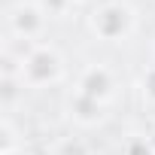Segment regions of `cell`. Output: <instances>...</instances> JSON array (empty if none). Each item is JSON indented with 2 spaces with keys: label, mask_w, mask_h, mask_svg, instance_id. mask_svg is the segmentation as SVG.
Listing matches in <instances>:
<instances>
[{
  "label": "cell",
  "mask_w": 155,
  "mask_h": 155,
  "mask_svg": "<svg viewBox=\"0 0 155 155\" xmlns=\"http://www.w3.org/2000/svg\"><path fill=\"white\" fill-rule=\"evenodd\" d=\"M73 91H79V94H85V97L110 107L116 101V94H119V76L113 73V67H107L101 61L85 64L79 70V76H76V88Z\"/></svg>",
  "instance_id": "277c9868"
},
{
  "label": "cell",
  "mask_w": 155,
  "mask_h": 155,
  "mask_svg": "<svg viewBox=\"0 0 155 155\" xmlns=\"http://www.w3.org/2000/svg\"><path fill=\"white\" fill-rule=\"evenodd\" d=\"M119 155H155V140L146 137V134H131L122 143V152Z\"/></svg>",
  "instance_id": "ba28073f"
},
{
  "label": "cell",
  "mask_w": 155,
  "mask_h": 155,
  "mask_svg": "<svg viewBox=\"0 0 155 155\" xmlns=\"http://www.w3.org/2000/svg\"><path fill=\"white\" fill-rule=\"evenodd\" d=\"M0 155H34L28 146H15V149H6V152H0Z\"/></svg>",
  "instance_id": "7c38bea8"
},
{
  "label": "cell",
  "mask_w": 155,
  "mask_h": 155,
  "mask_svg": "<svg viewBox=\"0 0 155 155\" xmlns=\"http://www.w3.org/2000/svg\"><path fill=\"white\" fill-rule=\"evenodd\" d=\"M67 116L79 128H97L107 119V107L97 104V101H91V97H85V94H79V91H73L67 97Z\"/></svg>",
  "instance_id": "5b68a950"
},
{
  "label": "cell",
  "mask_w": 155,
  "mask_h": 155,
  "mask_svg": "<svg viewBox=\"0 0 155 155\" xmlns=\"http://www.w3.org/2000/svg\"><path fill=\"white\" fill-rule=\"evenodd\" d=\"M88 31L110 46L128 43L137 31V9L128 0H101L88 12Z\"/></svg>",
  "instance_id": "6da1fadb"
},
{
  "label": "cell",
  "mask_w": 155,
  "mask_h": 155,
  "mask_svg": "<svg viewBox=\"0 0 155 155\" xmlns=\"http://www.w3.org/2000/svg\"><path fill=\"white\" fill-rule=\"evenodd\" d=\"M140 94H143V101L149 107H155V64L146 67L143 76H140Z\"/></svg>",
  "instance_id": "8fae6325"
},
{
  "label": "cell",
  "mask_w": 155,
  "mask_h": 155,
  "mask_svg": "<svg viewBox=\"0 0 155 155\" xmlns=\"http://www.w3.org/2000/svg\"><path fill=\"white\" fill-rule=\"evenodd\" d=\"M37 6L49 18H67V12L73 9V0H37Z\"/></svg>",
  "instance_id": "30bf717a"
},
{
  "label": "cell",
  "mask_w": 155,
  "mask_h": 155,
  "mask_svg": "<svg viewBox=\"0 0 155 155\" xmlns=\"http://www.w3.org/2000/svg\"><path fill=\"white\" fill-rule=\"evenodd\" d=\"M67 76L64 55L52 43H37L21 49V82L25 88H49Z\"/></svg>",
  "instance_id": "7a4b0ae2"
},
{
  "label": "cell",
  "mask_w": 155,
  "mask_h": 155,
  "mask_svg": "<svg viewBox=\"0 0 155 155\" xmlns=\"http://www.w3.org/2000/svg\"><path fill=\"white\" fill-rule=\"evenodd\" d=\"M25 94V82L18 76H0V101H3V110L12 113L15 101Z\"/></svg>",
  "instance_id": "52a82bcc"
},
{
  "label": "cell",
  "mask_w": 155,
  "mask_h": 155,
  "mask_svg": "<svg viewBox=\"0 0 155 155\" xmlns=\"http://www.w3.org/2000/svg\"><path fill=\"white\" fill-rule=\"evenodd\" d=\"M3 25H6V40L9 43L37 46V43H43V34L49 28V15L37 6V0H18V3H12L6 9Z\"/></svg>",
  "instance_id": "3957f363"
},
{
  "label": "cell",
  "mask_w": 155,
  "mask_h": 155,
  "mask_svg": "<svg viewBox=\"0 0 155 155\" xmlns=\"http://www.w3.org/2000/svg\"><path fill=\"white\" fill-rule=\"evenodd\" d=\"M76 3H91V0H73V6H76Z\"/></svg>",
  "instance_id": "4fadbf2b"
},
{
  "label": "cell",
  "mask_w": 155,
  "mask_h": 155,
  "mask_svg": "<svg viewBox=\"0 0 155 155\" xmlns=\"http://www.w3.org/2000/svg\"><path fill=\"white\" fill-rule=\"evenodd\" d=\"M52 155H94V143L82 134H70V137H61L55 143Z\"/></svg>",
  "instance_id": "8992f818"
},
{
  "label": "cell",
  "mask_w": 155,
  "mask_h": 155,
  "mask_svg": "<svg viewBox=\"0 0 155 155\" xmlns=\"http://www.w3.org/2000/svg\"><path fill=\"white\" fill-rule=\"evenodd\" d=\"M15 146H25V137L15 131L12 119H9V116H3V122H0V152L15 149Z\"/></svg>",
  "instance_id": "9c48e42d"
}]
</instances>
